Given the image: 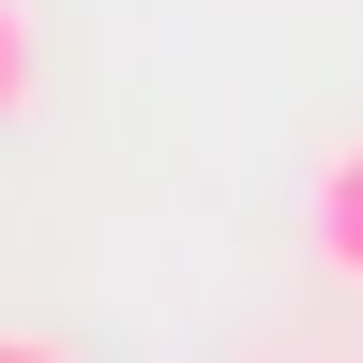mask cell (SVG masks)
I'll return each mask as SVG.
<instances>
[{
  "label": "cell",
  "mask_w": 363,
  "mask_h": 363,
  "mask_svg": "<svg viewBox=\"0 0 363 363\" xmlns=\"http://www.w3.org/2000/svg\"><path fill=\"white\" fill-rule=\"evenodd\" d=\"M303 242H318V272H333V288H363V136H333V152H318V182H303Z\"/></svg>",
  "instance_id": "cell-1"
},
{
  "label": "cell",
  "mask_w": 363,
  "mask_h": 363,
  "mask_svg": "<svg viewBox=\"0 0 363 363\" xmlns=\"http://www.w3.org/2000/svg\"><path fill=\"white\" fill-rule=\"evenodd\" d=\"M0 363H76V348H45V333H0Z\"/></svg>",
  "instance_id": "cell-3"
},
{
  "label": "cell",
  "mask_w": 363,
  "mask_h": 363,
  "mask_svg": "<svg viewBox=\"0 0 363 363\" xmlns=\"http://www.w3.org/2000/svg\"><path fill=\"white\" fill-rule=\"evenodd\" d=\"M30 76H45V45H30V0H0V121H30Z\"/></svg>",
  "instance_id": "cell-2"
}]
</instances>
